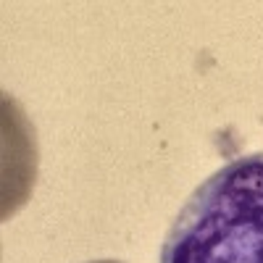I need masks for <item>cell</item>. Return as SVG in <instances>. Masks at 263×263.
Returning <instances> with one entry per match:
<instances>
[{
    "mask_svg": "<svg viewBox=\"0 0 263 263\" xmlns=\"http://www.w3.org/2000/svg\"><path fill=\"white\" fill-rule=\"evenodd\" d=\"M158 263H263V153L229 161L187 197Z\"/></svg>",
    "mask_w": 263,
    "mask_h": 263,
    "instance_id": "6da1fadb",
    "label": "cell"
},
{
    "mask_svg": "<svg viewBox=\"0 0 263 263\" xmlns=\"http://www.w3.org/2000/svg\"><path fill=\"white\" fill-rule=\"evenodd\" d=\"M90 263H121V260H90Z\"/></svg>",
    "mask_w": 263,
    "mask_h": 263,
    "instance_id": "7a4b0ae2",
    "label": "cell"
}]
</instances>
